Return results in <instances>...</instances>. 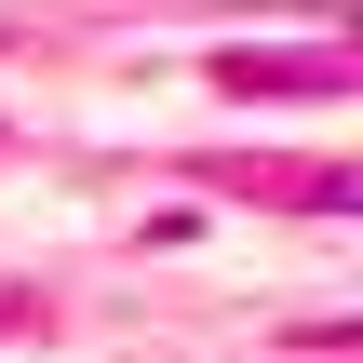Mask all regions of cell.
Wrapping results in <instances>:
<instances>
[{
	"mask_svg": "<svg viewBox=\"0 0 363 363\" xmlns=\"http://www.w3.org/2000/svg\"><path fill=\"white\" fill-rule=\"evenodd\" d=\"M229 94H350L337 54H229Z\"/></svg>",
	"mask_w": 363,
	"mask_h": 363,
	"instance_id": "6da1fadb",
	"label": "cell"
}]
</instances>
